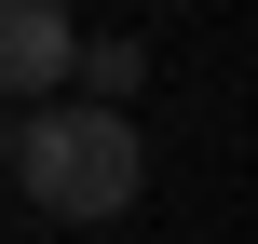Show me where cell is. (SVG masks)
<instances>
[{
	"instance_id": "6da1fadb",
	"label": "cell",
	"mask_w": 258,
	"mask_h": 244,
	"mask_svg": "<svg viewBox=\"0 0 258 244\" xmlns=\"http://www.w3.org/2000/svg\"><path fill=\"white\" fill-rule=\"evenodd\" d=\"M14 177H27L41 217H122L136 177H150V149H136L122 109H27L14 122Z\"/></svg>"
},
{
	"instance_id": "7a4b0ae2",
	"label": "cell",
	"mask_w": 258,
	"mask_h": 244,
	"mask_svg": "<svg viewBox=\"0 0 258 244\" xmlns=\"http://www.w3.org/2000/svg\"><path fill=\"white\" fill-rule=\"evenodd\" d=\"M68 82V0H0V109Z\"/></svg>"
},
{
	"instance_id": "3957f363",
	"label": "cell",
	"mask_w": 258,
	"mask_h": 244,
	"mask_svg": "<svg viewBox=\"0 0 258 244\" xmlns=\"http://www.w3.org/2000/svg\"><path fill=\"white\" fill-rule=\"evenodd\" d=\"M68 82H82L95 109H122V95L150 82V54H136V41H68Z\"/></svg>"
},
{
	"instance_id": "277c9868",
	"label": "cell",
	"mask_w": 258,
	"mask_h": 244,
	"mask_svg": "<svg viewBox=\"0 0 258 244\" xmlns=\"http://www.w3.org/2000/svg\"><path fill=\"white\" fill-rule=\"evenodd\" d=\"M0 163H14V109H0Z\"/></svg>"
}]
</instances>
